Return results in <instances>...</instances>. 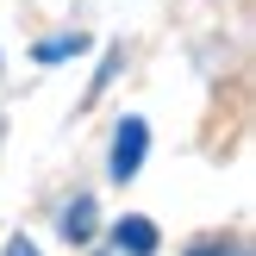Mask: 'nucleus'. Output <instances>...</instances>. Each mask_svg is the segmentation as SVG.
<instances>
[{
    "instance_id": "1",
    "label": "nucleus",
    "mask_w": 256,
    "mask_h": 256,
    "mask_svg": "<svg viewBox=\"0 0 256 256\" xmlns=\"http://www.w3.org/2000/svg\"><path fill=\"white\" fill-rule=\"evenodd\" d=\"M144 150H150V125L144 119H125L119 132H112V175L132 182V175L144 169Z\"/></svg>"
},
{
    "instance_id": "2",
    "label": "nucleus",
    "mask_w": 256,
    "mask_h": 256,
    "mask_svg": "<svg viewBox=\"0 0 256 256\" xmlns=\"http://www.w3.org/2000/svg\"><path fill=\"white\" fill-rule=\"evenodd\" d=\"M112 244H119L125 256H156V225L150 219H119L112 225Z\"/></svg>"
},
{
    "instance_id": "3",
    "label": "nucleus",
    "mask_w": 256,
    "mask_h": 256,
    "mask_svg": "<svg viewBox=\"0 0 256 256\" xmlns=\"http://www.w3.org/2000/svg\"><path fill=\"white\" fill-rule=\"evenodd\" d=\"M62 238H69V244H88V238H94V200H75V206L62 212Z\"/></svg>"
},
{
    "instance_id": "4",
    "label": "nucleus",
    "mask_w": 256,
    "mask_h": 256,
    "mask_svg": "<svg viewBox=\"0 0 256 256\" xmlns=\"http://www.w3.org/2000/svg\"><path fill=\"white\" fill-rule=\"evenodd\" d=\"M82 50V38H44L38 44V62H62V56H75Z\"/></svg>"
},
{
    "instance_id": "5",
    "label": "nucleus",
    "mask_w": 256,
    "mask_h": 256,
    "mask_svg": "<svg viewBox=\"0 0 256 256\" xmlns=\"http://www.w3.org/2000/svg\"><path fill=\"white\" fill-rule=\"evenodd\" d=\"M6 256H38V244H25V238H12V244H6Z\"/></svg>"
},
{
    "instance_id": "6",
    "label": "nucleus",
    "mask_w": 256,
    "mask_h": 256,
    "mask_svg": "<svg viewBox=\"0 0 256 256\" xmlns=\"http://www.w3.org/2000/svg\"><path fill=\"white\" fill-rule=\"evenodd\" d=\"M188 256H225V250H188ZM232 256H244V250H232Z\"/></svg>"
}]
</instances>
